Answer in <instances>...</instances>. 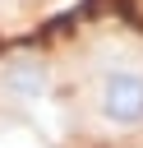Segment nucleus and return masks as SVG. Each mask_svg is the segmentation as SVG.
Wrapping results in <instances>:
<instances>
[{"instance_id": "7ed1b4c3", "label": "nucleus", "mask_w": 143, "mask_h": 148, "mask_svg": "<svg viewBox=\"0 0 143 148\" xmlns=\"http://www.w3.org/2000/svg\"><path fill=\"white\" fill-rule=\"evenodd\" d=\"M5 148H32V143H28V139H18V143H5Z\"/></svg>"}, {"instance_id": "f03ea898", "label": "nucleus", "mask_w": 143, "mask_h": 148, "mask_svg": "<svg viewBox=\"0 0 143 148\" xmlns=\"http://www.w3.org/2000/svg\"><path fill=\"white\" fill-rule=\"evenodd\" d=\"M5 88H14L23 102H37L51 88V69L42 60H14V65H5Z\"/></svg>"}, {"instance_id": "f257e3e1", "label": "nucleus", "mask_w": 143, "mask_h": 148, "mask_svg": "<svg viewBox=\"0 0 143 148\" xmlns=\"http://www.w3.org/2000/svg\"><path fill=\"white\" fill-rule=\"evenodd\" d=\"M92 116L106 130L134 134L143 130V60H111L92 74Z\"/></svg>"}]
</instances>
